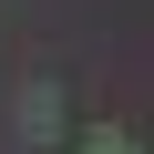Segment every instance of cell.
<instances>
[{"label": "cell", "mask_w": 154, "mask_h": 154, "mask_svg": "<svg viewBox=\"0 0 154 154\" xmlns=\"http://www.w3.org/2000/svg\"><path fill=\"white\" fill-rule=\"evenodd\" d=\"M21 113H31V134H62V93H51V82H31V93H21Z\"/></svg>", "instance_id": "1"}, {"label": "cell", "mask_w": 154, "mask_h": 154, "mask_svg": "<svg viewBox=\"0 0 154 154\" xmlns=\"http://www.w3.org/2000/svg\"><path fill=\"white\" fill-rule=\"evenodd\" d=\"M82 154H134V144H123V134H93V144H82Z\"/></svg>", "instance_id": "2"}]
</instances>
